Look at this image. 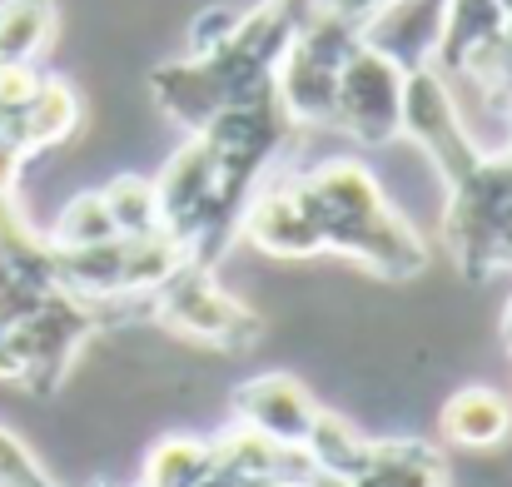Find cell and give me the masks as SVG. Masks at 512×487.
Here are the masks:
<instances>
[{"label":"cell","instance_id":"cell-2","mask_svg":"<svg viewBox=\"0 0 512 487\" xmlns=\"http://www.w3.org/2000/svg\"><path fill=\"white\" fill-rule=\"evenodd\" d=\"M294 115L284 110L279 90L219 110L174 150V160L155 174L160 194V229L184 249L189 264L219 269L229 244L239 239L244 204L264 184L269 164L294 140Z\"/></svg>","mask_w":512,"mask_h":487},{"label":"cell","instance_id":"cell-10","mask_svg":"<svg viewBox=\"0 0 512 487\" xmlns=\"http://www.w3.org/2000/svg\"><path fill=\"white\" fill-rule=\"evenodd\" d=\"M438 428H443L458 448H473V453L503 448L512 438V403L498 393V388H488V383L458 388V393L443 403Z\"/></svg>","mask_w":512,"mask_h":487},{"label":"cell","instance_id":"cell-6","mask_svg":"<svg viewBox=\"0 0 512 487\" xmlns=\"http://www.w3.org/2000/svg\"><path fill=\"white\" fill-rule=\"evenodd\" d=\"M358 40H363V25H353L343 15H314L309 25L294 30V40L279 60V75H274V90H279L284 110L294 115V125H329L343 60L353 55Z\"/></svg>","mask_w":512,"mask_h":487},{"label":"cell","instance_id":"cell-12","mask_svg":"<svg viewBox=\"0 0 512 487\" xmlns=\"http://www.w3.org/2000/svg\"><path fill=\"white\" fill-rule=\"evenodd\" d=\"M115 234H120V224H115L105 194H100V189H85V194H75V199L60 209V219H55V229H50L45 239H50L55 249H90V244H105V239H115Z\"/></svg>","mask_w":512,"mask_h":487},{"label":"cell","instance_id":"cell-1","mask_svg":"<svg viewBox=\"0 0 512 487\" xmlns=\"http://www.w3.org/2000/svg\"><path fill=\"white\" fill-rule=\"evenodd\" d=\"M239 234L269 259L343 254L393 284L428 269L423 234L388 204L378 179L358 160H324L259 184L244 204Z\"/></svg>","mask_w":512,"mask_h":487},{"label":"cell","instance_id":"cell-7","mask_svg":"<svg viewBox=\"0 0 512 487\" xmlns=\"http://www.w3.org/2000/svg\"><path fill=\"white\" fill-rule=\"evenodd\" d=\"M408 75L393 55L378 45L358 40L353 55L343 60L339 90H334V115L329 125L353 135L358 145H388L403 135V100H408Z\"/></svg>","mask_w":512,"mask_h":487},{"label":"cell","instance_id":"cell-5","mask_svg":"<svg viewBox=\"0 0 512 487\" xmlns=\"http://www.w3.org/2000/svg\"><path fill=\"white\" fill-rule=\"evenodd\" d=\"M145 324L170 328L174 338L214 353H249L264 338V319L244 309L234 294H224L214 269H199L189 259L145 294Z\"/></svg>","mask_w":512,"mask_h":487},{"label":"cell","instance_id":"cell-3","mask_svg":"<svg viewBox=\"0 0 512 487\" xmlns=\"http://www.w3.org/2000/svg\"><path fill=\"white\" fill-rule=\"evenodd\" d=\"M403 135L433 160L448 184L443 209V239L463 279L488 284L512 269V145L503 155H488L463 130L458 100L448 80L423 65L408 75L403 100Z\"/></svg>","mask_w":512,"mask_h":487},{"label":"cell","instance_id":"cell-9","mask_svg":"<svg viewBox=\"0 0 512 487\" xmlns=\"http://www.w3.org/2000/svg\"><path fill=\"white\" fill-rule=\"evenodd\" d=\"M309 487H448V468L428 443L363 438L358 458L343 473H324L309 463Z\"/></svg>","mask_w":512,"mask_h":487},{"label":"cell","instance_id":"cell-4","mask_svg":"<svg viewBox=\"0 0 512 487\" xmlns=\"http://www.w3.org/2000/svg\"><path fill=\"white\" fill-rule=\"evenodd\" d=\"M299 25H309L304 0H264V5L234 15L229 30H219L209 45L189 50L184 60H170L150 75L155 105L174 125L199 130L219 110H234V105L269 95L279 60H284Z\"/></svg>","mask_w":512,"mask_h":487},{"label":"cell","instance_id":"cell-8","mask_svg":"<svg viewBox=\"0 0 512 487\" xmlns=\"http://www.w3.org/2000/svg\"><path fill=\"white\" fill-rule=\"evenodd\" d=\"M229 418H234V428H244V433H254L274 448L304 453V443L319 423V403L309 398V388L294 373H259V378L234 388Z\"/></svg>","mask_w":512,"mask_h":487},{"label":"cell","instance_id":"cell-15","mask_svg":"<svg viewBox=\"0 0 512 487\" xmlns=\"http://www.w3.org/2000/svg\"><path fill=\"white\" fill-rule=\"evenodd\" d=\"M25 160H30V155H25V150L0 130V199H10V194H15V179H20Z\"/></svg>","mask_w":512,"mask_h":487},{"label":"cell","instance_id":"cell-13","mask_svg":"<svg viewBox=\"0 0 512 487\" xmlns=\"http://www.w3.org/2000/svg\"><path fill=\"white\" fill-rule=\"evenodd\" d=\"M100 194H105V204H110L120 234H155V229H160L155 179H145V174H120V179H110Z\"/></svg>","mask_w":512,"mask_h":487},{"label":"cell","instance_id":"cell-11","mask_svg":"<svg viewBox=\"0 0 512 487\" xmlns=\"http://www.w3.org/2000/svg\"><path fill=\"white\" fill-rule=\"evenodd\" d=\"M55 35V0H0V65H35Z\"/></svg>","mask_w":512,"mask_h":487},{"label":"cell","instance_id":"cell-14","mask_svg":"<svg viewBox=\"0 0 512 487\" xmlns=\"http://www.w3.org/2000/svg\"><path fill=\"white\" fill-rule=\"evenodd\" d=\"M0 487H60V483L40 468V458L10 428H0Z\"/></svg>","mask_w":512,"mask_h":487},{"label":"cell","instance_id":"cell-16","mask_svg":"<svg viewBox=\"0 0 512 487\" xmlns=\"http://www.w3.org/2000/svg\"><path fill=\"white\" fill-rule=\"evenodd\" d=\"M503 343H508V353H512V299H508V309H503Z\"/></svg>","mask_w":512,"mask_h":487}]
</instances>
